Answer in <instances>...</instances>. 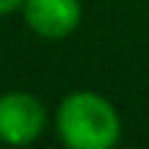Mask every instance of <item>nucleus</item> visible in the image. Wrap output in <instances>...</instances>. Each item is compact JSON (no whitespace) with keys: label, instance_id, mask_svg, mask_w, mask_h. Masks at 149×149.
Here are the masks:
<instances>
[{"label":"nucleus","instance_id":"1","mask_svg":"<svg viewBox=\"0 0 149 149\" xmlns=\"http://www.w3.org/2000/svg\"><path fill=\"white\" fill-rule=\"evenodd\" d=\"M58 141L66 149H113L122 141V116L100 91L80 88L58 102L53 116Z\"/></svg>","mask_w":149,"mask_h":149},{"label":"nucleus","instance_id":"2","mask_svg":"<svg viewBox=\"0 0 149 149\" xmlns=\"http://www.w3.org/2000/svg\"><path fill=\"white\" fill-rule=\"evenodd\" d=\"M50 113L31 91L0 94V141L8 146H31L44 135Z\"/></svg>","mask_w":149,"mask_h":149},{"label":"nucleus","instance_id":"3","mask_svg":"<svg viewBox=\"0 0 149 149\" xmlns=\"http://www.w3.org/2000/svg\"><path fill=\"white\" fill-rule=\"evenodd\" d=\"M19 14L33 36L44 42H61L80 28L83 3L80 0H25Z\"/></svg>","mask_w":149,"mask_h":149},{"label":"nucleus","instance_id":"4","mask_svg":"<svg viewBox=\"0 0 149 149\" xmlns=\"http://www.w3.org/2000/svg\"><path fill=\"white\" fill-rule=\"evenodd\" d=\"M22 3H25V0H0V17H8V14H14V11H19Z\"/></svg>","mask_w":149,"mask_h":149}]
</instances>
